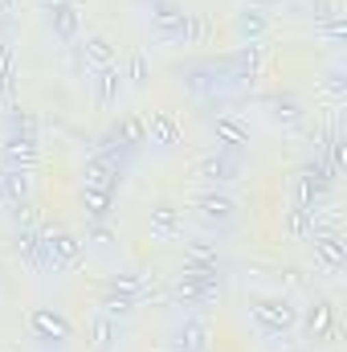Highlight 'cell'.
I'll return each mask as SVG.
<instances>
[{"instance_id": "obj_18", "label": "cell", "mask_w": 347, "mask_h": 352, "mask_svg": "<svg viewBox=\"0 0 347 352\" xmlns=\"http://www.w3.org/2000/svg\"><path fill=\"white\" fill-rule=\"evenodd\" d=\"M233 29H237L241 41H261V37L270 33V16H265L261 8H254V4H246V8L233 16Z\"/></svg>"}, {"instance_id": "obj_28", "label": "cell", "mask_w": 347, "mask_h": 352, "mask_svg": "<svg viewBox=\"0 0 347 352\" xmlns=\"http://www.w3.org/2000/svg\"><path fill=\"white\" fill-rule=\"evenodd\" d=\"M208 33H213V21H208L204 12H188V25H184V45H200Z\"/></svg>"}, {"instance_id": "obj_35", "label": "cell", "mask_w": 347, "mask_h": 352, "mask_svg": "<svg viewBox=\"0 0 347 352\" xmlns=\"http://www.w3.org/2000/svg\"><path fill=\"white\" fill-rule=\"evenodd\" d=\"M172 352H176V349H172Z\"/></svg>"}, {"instance_id": "obj_14", "label": "cell", "mask_w": 347, "mask_h": 352, "mask_svg": "<svg viewBox=\"0 0 347 352\" xmlns=\"http://www.w3.org/2000/svg\"><path fill=\"white\" fill-rule=\"evenodd\" d=\"M302 328H307L311 340L335 336V307H331V299H315V303L307 307V316H302Z\"/></svg>"}, {"instance_id": "obj_13", "label": "cell", "mask_w": 347, "mask_h": 352, "mask_svg": "<svg viewBox=\"0 0 347 352\" xmlns=\"http://www.w3.org/2000/svg\"><path fill=\"white\" fill-rule=\"evenodd\" d=\"M315 258L323 270H344L347 266V242L335 234V230H323V234H315Z\"/></svg>"}, {"instance_id": "obj_23", "label": "cell", "mask_w": 347, "mask_h": 352, "mask_svg": "<svg viewBox=\"0 0 347 352\" xmlns=\"http://www.w3.org/2000/svg\"><path fill=\"white\" fill-rule=\"evenodd\" d=\"M184 258H188V263L221 266V246L208 242V238H184Z\"/></svg>"}, {"instance_id": "obj_25", "label": "cell", "mask_w": 347, "mask_h": 352, "mask_svg": "<svg viewBox=\"0 0 347 352\" xmlns=\"http://www.w3.org/2000/svg\"><path fill=\"white\" fill-rule=\"evenodd\" d=\"M29 188H33V180H29L25 168H4V197H8L12 205L29 201Z\"/></svg>"}, {"instance_id": "obj_1", "label": "cell", "mask_w": 347, "mask_h": 352, "mask_svg": "<svg viewBox=\"0 0 347 352\" xmlns=\"http://www.w3.org/2000/svg\"><path fill=\"white\" fill-rule=\"evenodd\" d=\"M250 316H254V324L265 336H282V332H290L298 324V307L290 299H282V295H254Z\"/></svg>"}, {"instance_id": "obj_6", "label": "cell", "mask_w": 347, "mask_h": 352, "mask_svg": "<svg viewBox=\"0 0 347 352\" xmlns=\"http://www.w3.org/2000/svg\"><path fill=\"white\" fill-rule=\"evenodd\" d=\"M90 90H94V107L98 111H110L123 94V70L119 66H98L90 74Z\"/></svg>"}, {"instance_id": "obj_10", "label": "cell", "mask_w": 347, "mask_h": 352, "mask_svg": "<svg viewBox=\"0 0 347 352\" xmlns=\"http://www.w3.org/2000/svg\"><path fill=\"white\" fill-rule=\"evenodd\" d=\"M213 135H217V152H241L250 144V127L237 119V115H217L213 119Z\"/></svg>"}, {"instance_id": "obj_29", "label": "cell", "mask_w": 347, "mask_h": 352, "mask_svg": "<svg viewBox=\"0 0 347 352\" xmlns=\"http://www.w3.org/2000/svg\"><path fill=\"white\" fill-rule=\"evenodd\" d=\"M8 127H12L16 135H33V140H37V127H41V123H37V115H33V111L12 107V111H8Z\"/></svg>"}, {"instance_id": "obj_33", "label": "cell", "mask_w": 347, "mask_h": 352, "mask_svg": "<svg viewBox=\"0 0 347 352\" xmlns=\"http://www.w3.org/2000/svg\"><path fill=\"white\" fill-rule=\"evenodd\" d=\"M37 4H41V8L49 12V8H62V4H70V0H37Z\"/></svg>"}, {"instance_id": "obj_4", "label": "cell", "mask_w": 347, "mask_h": 352, "mask_svg": "<svg viewBox=\"0 0 347 352\" xmlns=\"http://www.w3.org/2000/svg\"><path fill=\"white\" fill-rule=\"evenodd\" d=\"M196 213H200L204 226H221V230H229L233 217H237V201H233L225 188H204V192L196 197Z\"/></svg>"}, {"instance_id": "obj_30", "label": "cell", "mask_w": 347, "mask_h": 352, "mask_svg": "<svg viewBox=\"0 0 347 352\" xmlns=\"http://www.w3.org/2000/svg\"><path fill=\"white\" fill-rule=\"evenodd\" d=\"M90 242L94 246H110L115 242V234L106 230V221H90Z\"/></svg>"}, {"instance_id": "obj_19", "label": "cell", "mask_w": 347, "mask_h": 352, "mask_svg": "<svg viewBox=\"0 0 347 352\" xmlns=\"http://www.w3.org/2000/svg\"><path fill=\"white\" fill-rule=\"evenodd\" d=\"M115 344H119V320L98 311L90 320V352H110Z\"/></svg>"}, {"instance_id": "obj_5", "label": "cell", "mask_w": 347, "mask_h": 352, "mask_svg": "<svg viewBox=\"0 0 347 352\" xmlns=\"http://www.w3.org/2000/svg\"><path fill=\"white\" fill-rule=\"evenodd\" d=\"M152 25L164 41H184V25H188V12L184 4L176 0H152Z\"/></svg>"}, {"instance_id": "obj_26", "label": "cell", "mask_w": 347, "mask_h": 352, "mask_svg": "<svg viewBox=\"0 0 347 352\" xmlns=\"http://www.w3.org/2000/svg\"><path fill=\"white\" fill-rule=\"evenodd\" d=\"M82 205H86L90 221H106V217H110V205H115V192H102V188H86V192H82Z\"/></svg>"}, {"instance_id": "obj_27", "label": "cell", "mask_w": 347, "mask_h": 352, "mask_svg": "<svg viewBox=\"0 0 347 352\" xmlns=\"http://www.w3.org/2000/svg\"><path fill=\"white\" fill-rule=\"evenodd\" d=\"M123 78H131V87H135V90L147 87V82H152V62H147V54H139V50H135V54L127 58V74H123Z\"/></svg>"}, {"instance_id": "obj_20", "label": "cell", "mask_w": 347, "mask_h": 352, "mask_svg": "<svg viewBox=\"0 0 347 352\" xmlns=\"http://www.w3.org/2000/svg\"><path fill=\"white\" fill-rule=\"evenodd\" d=\"M49 29H53L58 41H74V37H78V8H74V4L49 8Z\"/></svg>"}, {"instance_id": "obj_17", "label": "cell", "mask_w": 347, "mask_h": 352, "mask_svg": "<svg viewBox=\"0 0 347 352\" xmlns=\"http://www.w3.org/2000/svg\"><path fill=\"white\" fill-rule=\"evenodd\" d=\"M315 230H319V209H307V205H290L286 209V234L294 242L315 238Z\"/></svg>"}, {"instance_id": "obj_16", "label": "cell", "mask_w": 347, "mask_h": 352, "mask_svg": "<svg viewBox=\"0 0 347 352\" xmlns=\"http://www.w3.org/2000/svg\"><path fill=\"white\" fill-rule=\"evenodd\" d=\"M208 320L204 316H184L180 332H176V352H204L208 349Z\"/></svg>"}, {"instance_id": "obj_12", "label": "cell", "mask_w": 347, "mask_h": 352, "mask_svg": "<svg viewBox=\"0 0 347 352\" xmlns=\"http://www.w3.org/2000/svg\"><path fill=\"white\" fill-rule=\"evenodd\" d=\"M45 238H49V258H53V270L78 266V258H82V242H78L70 230H45Z\"/></svg>"}, {"instance_id": "obj_3", "label": "cell", "mask_w": 347, "mask_h": 352, "mask_svg": "<svg viewBox=\"0 0 347 352\" xmlns=\"http://www.w3.org/2000/svg\"><path fill=\"white\" fill-rule=\"evenodd\" d=\"M147 230L156 242H180L184 238V209L172 201H152L147 205Z\"/></svg>"}, {"instance_id": "obj_32", "label": "cell", "mask_w": 347, "mask_h": 352, "mask_svg": "<svg viewBox=\"0 0 347 352\" xmlns=\"http://www.w3.org/2000/svg\"><path fill=\"white\" fill-rule=\"evenodd\" d=\"M21 8V0H0V16H12Z\"/></svg>"}, {"instance_id": "obj_8", "label": "cell", "mask_w": 347, "mask_h": 352, "mask_svg": "<svg viewBox=\"0 0 347 352\" xmlns=\"http://www.w3.org/2000/svg\"><path fill=\"white\" fill-rule=\"evenodd\" d=\"M0 156H4V164L8 168H33L37 160H41V148H37V140L33 135H16V131H8V140H4V148H0Z\"/></svg>"}, {"instance_id": "obj_31", "label": "cell", "mask_w": 347, "mask_h": 352, "mask_svg": "<svg viewBox=\"0 0 347 352\" xmlns=\"http://www.w3.org/2000/svg\"><path fill=\"white\" fill-rule=\"evenodd\" d=\"M327 90H331L335 98L344 94V70H327Z\"/></svg>"}, {"instance_id": "obj_9", "label": "cell", "mask_w": 347, "mask_h": 352, "mask_svg": "<svg viewBox=\"0 0 347 352\" xmlns=\"http://www.w3.org/2000/svg\"><path fill=\"white\" fill-rule=\"evenodd\" d=\"M110 140H115L123 152H139V148L147 144V123H143V115H123V119H115V123H110Z\"/></svg>"}, {"instance_id": "obj_15", "label": "cell", "mask_w": 347, "mask_h": 352, "mask_svg": "<svg viewBox=\"0 0 347 352\" xmlns=\"http://www.w3.org/2000/svg\"><path fill=\"white\" fill-rule=\"evenodd\" d=\"M143 123H147V144H156V148L180 144V123L172 111H152V115H143Z\"/></svg>"}, {"instance_id": "obj_21", "label": "cell", "mask_w": 347, "mask_h": 352, "mask_svg": "<svg viewBox=\"0 0 347 352\" xmlns=\"http://www.w3.org/2000/svg\"><path fill=\"white\" fill-rule=\"evenodd\" d=\"M82 54H86V62L94 70H98V66H115V45H110V37H102V33H86Z\"/></svg>"}, {"instance_id": "obj_2", "label": "cell", "mask_w": 347, "mask_h": 352, "mask_svg": "<svg viewBox=\"0 0 347 352\" xmlns=\"http://www.w3.org/2000/svg\"><path fill=\"white\" fill-rule=\"evenodd\" d=\"M127 152H102V156H90L82 176H86V188H102V192H115L119 180H123V168H127Z\"/></svg>"}, {"instance_id": "obj_11", "label": "cell", "mask_w": 347, "mask_h": 352, "mask_svg": "<svg viewBox=\"0 0 347 352\" xmlns=\"http://www.w3.org/2000/svg\"><path fill=\"white\" fill-rule=\"evenodd\" d=\"M29 328H33V336H37V340H53V344L70 340V332H74L66 316H58V311H45V307H37V311L29 316Z\"/></svg>"}, {"instance_id": "obj_22", "label": "cell", "mask_w": 347, "mask_h": 352, "mask_svg": "<svg viewBox=\"0 0 347 352\" xmlns=\"http://www.w3.org/2000/svg\"><path fill=\"white\" fill-rule=\"evenodd\" d=\"M270 119L282 123V127H302L307 123V111L294 98H270Z\"/></svg>"}, {"instance_id": "obj_34", "label": "cell", "mask_w": 347, "mask_h": 352, "mask_svg": "<svg viewBox=\"0 0 347 352\" xmlns=\"http://www.w3.org/2000/svg\"><path fill=\"white\" fill-rule=\"evenodd\" d=\"M0 197H4V168H0Z\"/></svg>"}, {"instance_id": "obj_24", "label": "cell", "mask_w": 347, "mask_h": 352, "mask_svg": "<svg viewBox=\"0 0 347 352\" xmlns=\"http://www.w3.org/2000/svg\"><path fill=\"white\" fill-rule=\"evenodd\" d=\"M98 307H102V316H115V320H123V316H131L139 303H135V295H123V291H102V299H98Z\"/></svg>"}, {"instance_id": "obj_7", "label": "cell", "mask_w": 347, "mask_h": 352, "mask_svg": "<svg viewBox=\"0 0 347 352\" xmlns=\"http://www.w3.org/2000/svg\"><path fill=\"white\" fill-rule=\"evenodd\" d=\"M196 176L208 180V184H229V180L241 176V164H237L229 152H204V156L196 160Z\"/></svg>"}]
</instances>
